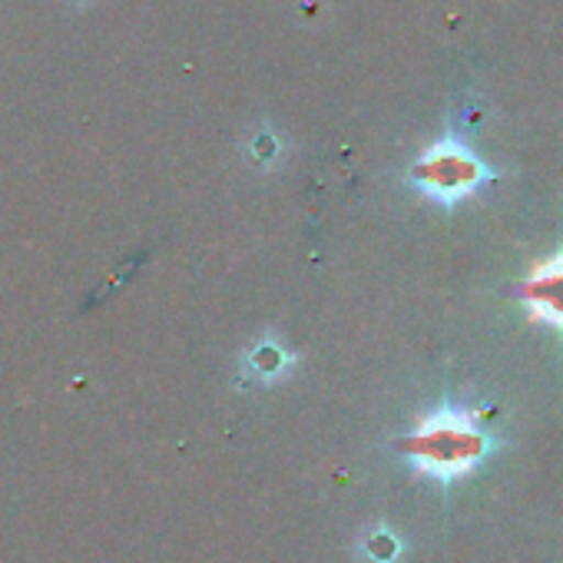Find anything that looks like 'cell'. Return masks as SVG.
Returning a JSON list of instances; mask_svg holds the SVG:
<instances>
[{
	"label": "cell",
	"mask_w": 563,
	"mask_h": 563,
	"mask_svg": "<svg viewBox=\"0 0 563 563\" xmlns=\"http://www.w3.org/2000/svg\"><path fill=\"white\" fill-rule=\"evenodd\" d=\"M481 176H484L481 163L461 146H438L418 166V186L441 202H454L467 196L481 183Z\"/></svg>",
	"instance_id": "7a4b0ae2"
},
{
	"label": "cell",
	"mask_w": 563,
	"mask_h": 563,
	"mask_svg": "<svg viewBox=\"0 0 563 563\" xmlns=\"http://www.w3.org/2000/svg\"><path fill=\"white\" fill-rule=\"evenodd\" d=\"M490 448V438L461 411H441L431 421H424L411 441L408 457L418 471L451 481L457 474H467L477 461H484Z\"/></svg>",
	"instance_id": "6da1fadb"
},
{
	"label": "cell",
	"mask_w": 563,
	"mask_h": 563,
	"mask_svg": "<svg viewBox=\"0 0 563 563\" xmlns=\"http://www.w3.org/2000/svg\"><path fill=\"white\" fill-rule=\"evenodd\" d=\"M523 299L537 322L563 329V258L540 265L523 286Z\"/></svg>",
	"instance_id": "3957f363"
}]
</instances>
